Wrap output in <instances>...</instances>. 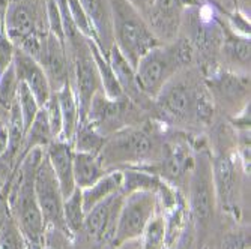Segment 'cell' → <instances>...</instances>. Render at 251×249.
<instances>
[{
	"label": "cell",
	"instance_id": "obj_1",
	"mask_svg": "<svg viewBox=\"0 0 251 249\" xmlns=\"http://www.w3.org/2000/svg\"><path fill=\"white\" fill-rule=\"evenodd\" d=\"M215 113L200 66L179 72L153 99V119L191 135L211 128Z\"/></svg>",
	"mask_w": 251,
	"mask_h": 249
},
{
	"label": "cell",
	"instance_id": "obj_2",
	"mask_svg": "<svg viewBox=\"0 0 251 249\" xmlns=\"http://www.w3.org/2000/svg\"><path fill=\"white\" fill-rule=\"evenodd\" d=\"M166 126L153 117L126 126L107 137L100 159L107 171L125 168L152 170L161 158Z\"/></svg>",
	"mask_w": 251,
	"mask_h": 249
},
{
	"label": "cell",
	"instance_id": "obj_3",
	"mask_svg": "<svg viewBox=\"0 0 251 249\" xmlns=\"http://www.w3.org/2000/svg\"><path fill=\"white\" fill-rule=\"evenodd\" d=\"M194 149V167L187 183L185 200L188 218L194 227L199 246H206L218 210L212 174V158L203 135H200V138H196Z\"/></svg>",
	"mask_w": 251,
	"mask_h": 249
},
{
	"label": "cell",
	"instance_id": "obj_4",
	"mask_svg": "<svg viewBox=\"0 0 251 249\" xmlns=\"http://www.w3.org/2000/svg\"><path fill=\"white\" fill-rule=\"evenodd\" d=\"M197 63L193 45L184 35H179L176 39L149 50L135 65V78L142 92L155 99L173 77L188 68L199 66Z\"/></svg>",
	"mask_w": 251,
	"mask_h": 249
},
{
	"label": "cell",
	"instance_id": "obj_5",
	"mask_svg": "<svg viewBox=\"0 0 251 249\" xmlns=\"http://www.w3.org/2000/svg\"><path fill=\"white\" fill-rule=\"evenodd\" d=\"M111 12L113 45L135 68L139 60L163 44L151 30L143 15L128 0H108Z\"/></svg>",
	"mask_w": 251,
	"mask_h": 249
},
{
	"label": "cell",
	"instance_id": "obj_6",
	"mask_svg": "<svg viewBox=\"0 0 251 249\" xmlns=\"http://www.w3.org/2000/svg\"><path fill=\"white\" fill-rule=\"evenodd\" d=\"M3 27L17 48L36 59L49 33L45 0H11Z\"/></svg>",
	"mask_w": 251,
	"mask_h": 249
},
{
	"label": "cell",
	"instance_id": "obj_7",
	"mask_svg": "<svg viewBox=\"0 0 251 249\" xmlns=\"http://www.w3.org/2000/svg\"><path fill=\"white\" fill-rule=\"evenodd\" d=\"M201 71L215 110H221L227 119L238 116L250 105V72L232 71L220 65Z\"/></svg>",
	"mask_w": 251,
	"mask_h": 249
},
{
	"label": "cell",
	"instance_id": "obj_8",
	"mask_svg": "<svg viewBox=\"0 0 251 249\" xmlns=\"http://www.w3.org/2000/svg\"><path fill=\"white\" fill-rule=\"evenodd\" d=\"M148 119L151 116L126 98L110 99L100 90L90 102L86 120L92 123L104 137H108L126 126L139 125Z\"/></svg>",
	"mask_w": 251,
	"mask_h": 249
},
{
	"label": "cell",
	"instance_id": "obj_9",
	"mask_svg": "<svg viewBox=\"0 0 251 249\" xmlns=\"http://www.w3.org/2000/svg\"><path fill=\"white\" fill-rule=\"evenodd\" d=\"M122 201L124 194L119 192L87 210L84 216L83 230L80 236L74 240V245H87L89 249L111 248Z\"/></svg>",
	"mask_w": 251,
	"mask_h": 249
},
{
	"label": "cell",
	"instance_id": "obj_10",
	"mask_svg": "<svg viewBox=\"0 0 251 249\" xmlns=\"http://www.w3.org/2000/svg\"><path fill=\"white\" fill-rule=\"evenodd\" d=\"M156 212L158 200L155 192L134 191L125 194L111 246H118L128 240L140 239L145 227Z\"/></svg>",
	"mask_w": 251,
	"mask_h": 249
},
{
	"label": "cell",
	"instance_id": "obj_11",
	"mask_svg": "<svg viewBox=\"0 0 251 249\" xmlns=\"http://www.w3.org/2000/svg\"><path fill=\"white\" fill-rule=\"evenodd\" d=\"M35 195L45 222V228L57 230L68 236L63 222L65 197L59 186L56 174L47 159V156H45V150L35 173Z\"/></svg>",
	"mask_w": 251,
	"mask_h": 249
},
{
	"label": "cell",
	"instance_id": "obj_12",
	"mask_svg": "<svg viewBox=\"0 0 251 249\" xmlns=\"http://www.w3.org/2000/svg\"><path fill=\"white\" fill-rule=\"evenodd\" d=\"M194 3L197 0H152L145 20L159 41L170 42L179 36L184 14Z\"/></svg>",
	"mask_w": 251,
	"mask_h": 249
},
{
	"label": "cell",
	"instance_id": "obj_13",
	"mask_svg": "<svg viewBox=\"0 0 251 249\" xmlns=\"http://www.w3.org/2000/svg\"><path fill=\"white\" fill-rule=\"evenodd\" d=\"M35 60L42 66L45 75H47L51 92H56L66 83H71L70 57H68L65 44L59 41L54 35H45L41 45V51Z\"/></svg>",
	"mask_w": 251,
	"mask_h": 249
},
{
	"label": "cell",
	"instance_id": "obj_14",
	"mask_svg": "<svg viewBox=\"0 0 251 249\" xmlns=\"http://www.w3.org/2000/svg\"><path fill=\"white\" fill-rule=\"evenodd\" d=\"M14 68L18 81L25 83L30 89V92L33 93L38 104L42 108L53 93L49 78L45 75L42 66L26 51L17 48L14 56Z\"/></svg>",
	"mask_w": 251,
	"mask_h": 249
},
{
	"label": "cell",
	"instance_id": "obj_15",
	"mask_svg": "<svg viewBox=\"0 0 251 249\" xmlns=\"http://www.w3.org/2000/svg\"><path fill=\"white\" fill-rule=\"evenodd\" d=\"M223 39L218 57L220 66L232 71L250 72V36L241 35L221 21Z\"/></svg>",
	"mask_w": 251,
	"mask_h": 249
},
{
	"label": "cell",
	"instance_id": "obj_16",
	"mask_svg": "<svg viewBox=\"0 0 251 249\" xmlns=\"http://www.w3.org/2000/svg\"><path fill=\"white\" fill-rule=\"evenodd\" d=\"M45 156L56 174L63 197H70L77 188L74 182V147L63 140H54L45 147Z\"/></svg>",
	"mask_w": 251,
	"mask_h": 249
},
{
	"label": "cell",
	"instance_id": "obj_17",
	"mask_svg": "<svg viewBox=\"0 0 251 249\" xmlns=\"http://www.w3.org/2000/svg\"><path fill=\"white\" fill-rule=\"evenodd\" d=\"M78 2L97 32L98 45L101 51L105 56H108V51L113 47L111 12L108 0H78Z\"/></svg>",
	"mask_w": 251,
	"mask_h": 249
},
{
	"label": "cell",
	"instance_id": "obj_18",
	"mask_svg": "<svg viewBox=\"0 0 251 249\" xmlns=\"http://www.w3.org/2000/svg\"><path fill=\"white\" fill-rule=\"evenodd\" d=\"M53 93L56 95V98L59 101V107H60V113H62V137H60V140L73 144L74 135L81 122L75 92H74L71 83H66L63 87H60Z\"/></svg>",
	"mask_w": 251,
	"mask_h": 249
},
{
	"label": "cell",
	"instance_id": "obj_19",
	"mask_svg": "<svg viewBox=\"0 0 251 249\" xmlns=\"http://www.w3.org/2000/svg\"><path fill=\"white\" fill-rule=\"evenodd\" d=\"M74 182L77 189H86L97 183L101 177H104L108 171L104 168L100 156L86 152L74 150Z\"/></svg>",
	"mask_w": 251,
	"mask_h": 249
},
{
	"label": "cell",
	"instance_id": "obj_20",
	"mask_svg": "<svg viewBox=\"0 0 251 249\" xmlns=\"http://www.w3.org/2000/svg\"><path fill=\"white\" fill-rule=\"evenodd\" d=\"M124 174L122 170H110L104 177H101L97 183L81 191L84 210H90L98 203L110 198L111 195L122 192Z\"/></svg>",
	"mask_w": 251,
	"mask_h": 249
},
{
	"label": "cell",
	"instance_id": "obj_21",
	"mask_svg": "<svg viewBox=\"0 0 251 249\" xmlns=\"http://www.w3.org/2000/svg\"><path fill=\"white\" fill-rule=\"evenodd\" d=\"M87 44H89L90 53H92L94 62L97 65V71H98V75H100L102 93L110 99H122V98H125L124 93H122V90H121V86H119V83L116 80V75L111 69V65L108 62V56H105L101 51L100 45L94 39H87Z\"/></svg>",
	"mask_w": 251,
	"mask_h": 249
},
{
	"label": "cell",
	"instance_id": "obj_22",
	"mask_svg": "<svg viewBox=\"0 0 251 249\" xmlns=\"http://www.w3.org/2000/svg\"><path fill=\"white\" fill-rule=\"evenodd\" d=\"M51 141H54L53 132H51L50 123H49L47 114H45L44 108H41L35 120L32 122L30 128L25 134V140H23V147H21V155H20V162L30 150L38 149V147L45 149Z\"/></svg>",
	"mask_w": 251,
	"mask_h": 249
},
{
	"label": "cell",
	"instance_id": "obj_23",
	"mask_svg": "<svg viewBox=\"0 0 251 249\" xmlns=\"http://www.w3.org/2000/svg\"><path fill=\"white\" fill-rule=\"evenodd\" d=\"M86 210L83 206V197L81 189H75L70 197H66L63 201V222L65 230L70 236V239L74 240L80 236L84 224Z\"/></svg>",
	"mask_w": 251,
	"mask_h": 249
},
{
	"label": "cell",
	"instance_id": "obj_24",
	"mask_svg": "<svg viewBox=\"0 0 251 249\" xmlns=\"http://www.w3.org/2000/svg\"><path fill=\"white\" fill-rule=\"evenodd\" d=\"M105 140H107V137H104L92 123L84 120V122H80V125L77 128V132L73 140V147L75 152L100 155Z\"/></svg>",
	"mask_w": 251,
	"mask_h": 249
},
{
	"label": "cell",
	"instance_id": "obj_25",
	"mask_svg": "<svg viewBox=\"0 0 251 249\" xmlns=\"http://www.w3.org/2000/svg\"><path fill=\"white\" fill-rule=\"evenodd\" d=\"M166 236H167L166 218L158 210L155 216L148 222V225L140 236L142 249H164Z\"/></svg>",
	"mask_w": 251,
	"mask_h": 249
},
{
	"label": "cell",
	"instance_id": "obj_26",
	"mask_svg": "<svg viewBox=\"0 0 251 249\" xmlns=\"http://www.w3.org/2000/svg\"><path fill=\"white\" fill-rule=\"evenodd\" d=\"M17 105L20 110V114L23 119V125H25V134L30 128L32 122L35 120L36 114L41 110V105L38 104L36 98L30 92V89L25 84H18V92H17Z\"/></svg>",
	"mask_w": 251,
	"mask_h": 249
},
{
	"label": "cell",
	"instance_id": "obj_27",
	"mask_svg": "<svg viewBox=\"0 0 251 249\" xmlns=\"http://www.w3.org/2000/svg\"><path fill=\"white\" fill-rule=\"evenodd\" d=\"M18 78L15 74L14 63L8 69L0 75V110L8 113L11 107L17 101V92H18Z\"/></svg>",
	"mask_w": 251,
	"mask_h": 249
},
{
	"label": "cell",
	"instance_id": "obj_28",
	"mask_svg": "<svg viewBox=\"0 0 251 249\" xmlns=\"http://www.w3.org/2000/svg\"><path fill=\"white\" fill-rule=\"evenodd\" d=\"M66 5H68V11H70V15L74 21V24L77 27V30L87 39H94L98 44V36L97 32L90 23L87 14L84 12V9L81 8L78 0H66Z\"/></svg>",
	"mask_w": 251,
	"mask_h": 249
},
{
	"label": "cell",
	"instance_id": "obj_29",
	"mask_svg": "<svg viewBox=\"0 0 251 249\" xmlns=\"http://www.w3.org/2000/svg\"><path fill=\"white\" fill-rule=\"evenodd\" d=\"M212 249H250V228H233L227 230L221 234L217 248Z\"/></svg>",
	"mask_w": 251,
	"mask_h": 249
},
{
	"label": "cell",
	"instance_id": "obj_30",
	"mask_svg": "<svg viewBox=\"0 0 251 249\" xmlns=\"http://www.w3.org/2000/svg\"><path fill=\"white\" fill-rule=\"evenodd\" d=\"M45 17H47V27L49 33L54 35L59 41L65 44L63 35V21L60 15V9L56 0H45Z\"/></svg>",
	"mask_w": 251,
	"mask_h": 249
},
{
	"label": "cell",
	"instance_id": "obj_31",
	"mask_svg": "<svg viewBox=\"0 0 251 249\" xmlns=\"http://www.w3.org/2000/svg\"><path fill=\"white\" fill-rule=\"evenodd\" d=\"M42 108L45 111V114H47L54 140H60V137H62V113H60L59 101L54 93H51L50 99L45 102V105Z\"/></svg>",
	"mask_w": 251,
	"mask_h": 249
},
{
	"label": "cell",
	"instance_id": "obj_32",
	"mask_svg": "<svg viewBox=\"0 0 251 249\" xmlns=\"http://www.w3.org/2000/svg\"><path fill=\"white\" fill-rule=\"evenodd\" d=\"M15 50H17V47L9 39L8 33L3 27L2 30H0V75H2L14 63Z\"/></svg>",
	"mask_w": 251,
	"mask_h": 249
},
{
	"label": "cell",
	"instance_id": "obj_33",
	"mask_svg": "<svg viewBox=\"0 0 251 249\" xmlns=\"http://www.w3.org/2000/svg\"><path fill=\"white\" fill-rule=\"evenodd\" d=\"M175 249H200L197 236H196V231H194V227H193L190 218L187 219L184 230H182L179 239L175 243Z\"/></svg>",
	"mask_w": 251,
	"mask_h": 249
},
{
	"label": "cell",
	"instance_id": "obj_34",
	"mask_svg": "<svg viewBox=\"0 0 251 249\" xmlns=\"http://www.w3.org/2000/svg\"><path fill=\"white\" fill-rule=\"evenodd\" d=\"M12 218L11 213V206H9V200H8V194L0 191V231L3 230V227L6 225V222Z\"/></svg>",
	"mask_w": 251,
	"mask_h": 249
},
{
	"label": "cell",
	"instance_id": "obj_35",
	"mask_svg": "<svg viewBox=\"0 0 251 249\" xmlns=\"http://www.w3.org/2000/svg\"><path fill=\"white\" fill-rule=\"evenodd\" d=\"M8 147H9V135H8L6 123H3L2 128H0V158L8 152Z\"/></svg>",
	"mask_w": 251,
	"mask_h": 249
},
{
	"label": "cell",
	"instance_id": "obj_36",
	"mask_svg": "<svg viewBox=\"0 0 251 249\" xmlns=\"http://www.w3.org/2000/svg\"><path fill=\"white\" fill-rule=\"evenodd\" d=\"M128 2L143 15V18L152 6V0H128Z\"/></svg>",
	"mask_w": 251,
	"mask_h": 249
},
{
	"label": "cell",
	"instance_id": "obj_37",
	"mask_svg": "<svg viewBox=\"0 0 251 249\" xmlns=\"http://www.w3.org/2000/svg\"><path fill=\"white\" fill-rule=\"evenodd\" d=\"M108 249H142V242H140V239H134V240L124 242L118 246H111Z\"/></svg>",
	"mask_w": 251,
	"mask_h": 249
},
{
	"label": "cell",
	"instance_id": "obj_38",
	"mask_svg": "<svg viewBox=\"0 0 251 249\" xmlns=\"http://www.w3.org/2000/svg\"><path fill=\"white\" fill-rule=\"evenodd\" d=\"M6 117H8V113H5V111L0 110V128H2V125L6 122Z\"/></svg>",
	"mask_w": 251,
	"mask_h": 249
},
{
	"label": "cell",
	"instance_id": "obj_39",
	"mask_svg": "<svg viewBox=\"0 0 251 249\" xmlns=\"http://www.w3.org/2000/svg\"><path fill=\"white\" fill-rule=\"evenodd\" d=\"M2 186H3V185H2V180H0V191H2Z\"/></svg>",
	"mask_w": 251,
	"mask_h": 249
}]
</instances>
